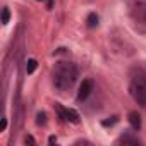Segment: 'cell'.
Masks as SVG:
<instances>
[{"label": "cell", "mask_w": 146, "mask_h": 146, "mask_svg": "<svg viewBox=\"0 0 146 146\" xmlns=\"http://www.w3.org/2000/svg\"><path fill=\"white\" fill-rule=\"evenodd\" d=\"M36 124L38 125H45L46 124V113L45 112H38L36 113Z\"/></svg>", "instance_id": "9"}, {"label": "cell", "mask_w": 146, "mask_h": 146, "mask_svg": "<svg viewBox=\"0 0 146 146\" xmlns=\"http://www.w3.org/2000/svg\"><path fill=\"white\" fill-rule=\"evenodd\" d=\"M9 19H11V12H9L7 7H4V9H2V24H7Z\"/></svg>", "instance_id": "10"}, {"label": "cell", "mask_w": 146, "mask_h": 146, "mask_svg": "<svg viewBox=\"0 0 146 146\" xmlns=\"http://www.w3.org/2000/svg\"><path fill=\"white\" fill-rule=\"evenodd\" d=\"M7 127V119H2V131H5Z\"/></svg>", "instance_id": "14"}, {"label": "cell", "mask_w": 146, "mask_h": 146, "mask_svg": "<svg viewBox=\"0 0 146 146\" xmlns=\"http://www.w3.org/2000/svg\"><path fill=\"white\" fill-rule=\"evenodd\" d=\"M91 90H93V83H91L90 79H84L83 84L79 86V91H78V102H84V100L90 96Z\"/></svg>", "instance_id": "4"}, {"label": "cell", "mask_w": 146, "mask_h": 146, "mask_svg": "<svg viewBox=\"0 0 146 146\" xmlns=\"http://www.w3.org/2000/svg\"><path fill=\"white\" fill-rule=\"evenodd\" d=\"M98 26V16L96 14H90L88 16V28H96Z\"/></svg>", "instance_id": "8"}, {"label": "cell", "mask_w": 146, "mask_h": 146, "mask_svg": "<svg viewBox=\"0 0 146 146\" xmlns=\"http://www.w3.org/2000/svg\"><path fill=\"white\" fill-rule=\"evenodd\" d=\"M36 67H38V62L35 58H29L26 62V74H33V72L36 70Z\"/></svg>", "instance_id": "6"}, {"label": "cell", "mask_w": 146, "mask_h": 146, "mask_svg": "<svg viewBox=\"0 0 146 146\" xmlns=\"http://www.w3.org/2000/svg\"><path fill=\"white\" fill-rule=\"evenodd\" d=\"M131 93L136 102H139L141 105H146V79L143 78L134 79L131 84Z\"/></svg>", "instance_id": "2"}, {"label": "cell", "mask_w": 146, "mask_h": 146, "mask_svg": "<svg viewBox=\"0 0 146 146\" xmlns=\"http://www.w3.org/2000/svg\"><path fill=\"white\" fill-rule=\"evenodd\" d=\"M55 107H57V112H58L60 119H64V120H67V122H72V124H78V122H79V115H78L74 110L64 108V107H60L58 103H57Z\"/></svg>", "instance_id": "3"}, {"label": "cell", "mask_w": 146, "mask_h": 146, "mask_svg": "<svg viewBox=\"0 0 146 146\" xmlns=\"http://www.w3.org/2000/svg\"><path fill=\"white\" fill-rule=\"evenodd\" d=\"M113 124H117V117H110V120H103L102 122L103 127H108V125H113Z\"/></svg>", "instance_id": "11"}, {"label": "cell", "mask_w": 146, "mask_h": 146, "mask_svg": "<svg viewBox=\"0 0 146 146\" xmlns=\"http://www.w3.org/2000/svg\"><path fill=\"white\" fill-rule=\"evenodd\" d=\"M78 76V70L72 64L67 62H60V65H57V69L53 70V83L58 90H67L74 84Z\"/></svg>", "instance_id": "1"}, {"label": "cell", "mask_w": 146, "mask_h": 146, "mask_svg": "<svg viewBox=\"0 0 146 146\" xmlns=\"http://www.w3.org/2000/svg\"><path fill=\"white\" fill-rule=\"evenodd\" d=\"M117 143H124V144H127V143H129V144H139V141H137L136 137H131V136H122Z\"/></svg>", "instance_id": "7"}, {"label": "cell", "mask_w": 146, "mask_h": 146, "mask_svg": "<svg viewBox=\"0 0 146 146\" xmlns=\"http://www.w3.org/2000/svg\"><path fill=\"white\" fill-rule=\"evenodd\" d=\"M48 143H50V144H57V137H55V136H50V137H48Z\"/></svg>", "instance_id": "13"}, {"label": "cell", "mask_w": 146, "mask_h": 146, "mask_svg": "<svg viewBox=\"0 0 146 146\" xmlns=\"http://www.w3.org/2000/svg\"><path fill=\"white\" fill-rule=\"evenodd\" d=\"M129 124H131V127L136 129V131L141 129V117H139L137 112H131V113H129Z\"/></svg>", "instance_id": "5"}, {"label": "cell", "mask_w": 146, "mask_h": 146, "mask_svg": "<svg viewBox=\"0 0 146 146\" xmlns=\"http://www.w3.org/2000/svg\"><path fill=\"white\" fill-rule=\"evenodd\" d=\"M24 141H26L28 144H36V141H35V137H33V136H26V137H24Z\"/></svg>", "instance_id": "12"}]
</instances>
